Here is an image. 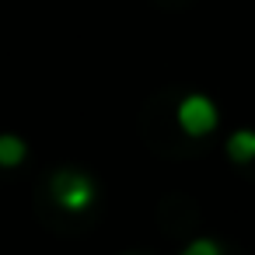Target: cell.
Here are the masks:
<instances>
[{
    "label": "cell",
    "instance_id": "obj_1",
    "mask_svg": "<svg viewBox=\"0 0 255 255\" xmlns=\"http://www.w3.org/2000/svg\"><path fill=\"white\" fill-rule=\"evenodd\" d=\"M53 199L67 213H81L95 199V182L88 175H81V171H56L53 175Z\"/></svg>",
    "mask_w": 255,
    "mask_h": 255
},
{
    "label": "cell",
    "instance_id": "obj_2",
    "mask_svg": "<svg viewBox=\"0 0 255 255\" xmlns=\"http://www.w3.org/2000/svg\"><path fill=\"white\" fill-rule=\"evenodd\" d=\"M178 126L189 136H206L210 129H217V105L206 95H185L178 102Z\"/></svg>",
    "mask_w": 255,
    "mask_h": 255
},
{
    "label": "cell",
    "instance_id": "obj_3",
    "mask_svg": "<svg viewBox=\"0 0 255 255\" xmlns=\"http://www.w3.org/2000/svg\"><path fill=\"white\" fill-rule=\"evenodd\" d=\"M227 157L238 164H248L255 157V129H238L227 136Z\"/></svg>",
    "mask_w": 255,
    "mask_h": 255
},
{
    "label": "cell",
    "instance_id": "obj_4",
    "mask_svg": "<svg viewBox=\"0 0 255 255\" xmlns=\"http://www.w3.org/2000/svg\"><path fill=\"white\" fill-rule=\"evenodd\" d=\"M25 154H28V147H25L21 136H14V133L0 136V164H4V168H18L25 161Z\"/></svg>",
    "mask_w": 255,
    "mask_h": 255
},
{
    "label": "cell",
    "instance_id": "obj_5",
    "mask_svg": "<svg viewBox=\"0 0 255 255\" xmlns=\"http://www.w3.org/2000/svg\"><path fill=\"white\" fill-rule=\"evenodd\" d=\"M182 255H220V245H217L213 238H196Z\"/></svg>",
    "mask_w": 255,
    "mask_h": 255
}]
</instances>
